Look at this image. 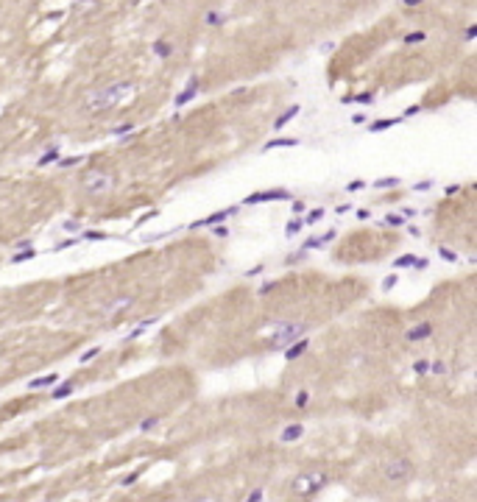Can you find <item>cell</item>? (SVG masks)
<instances>
[{"label": "cell", "mask_w": 477, "mask_h": 502, "mask_svg": "<svg viewBox=\"0 0 477 502\" xmlns=\"http://www.w3.org/2000/svg\"><path fill=\"white\" fill-rule=\"evenodd\" d=\"M237 212V206H226V209H220V212H212V215H207V218H201V221H193L187 229H204V226H218V223H223L229 215H235Z\"/></svg>", "instance_id": "8992f818"}, {"label": "cell", "mask_w": 477, "mask_h": 502, "mask_svg": "<svg viewBox=\"0 0 477 502\" xmlns=\"http://www.w3.org/2000/svg\"><path fill=\"white\" fill-rule=\"evenodd\" d=\"M427 371H433V374H446V363L435 360V363H430V368H427Z\"/></svg>", "instance_id": "1f68e13d"}, {"label": "cell", "mask_w": 477, "mask_h": 502, "mask_svg": "<svg viewBox=\"0 0 477 502\" xmlns=\"http://www.w3.org/2000/svg\"><path fill=\"white\" fill-rule=\"evenodd\" d=\"M215 234H218V237H226V234H229V229H226L223 223H218V226H215Z\"/></svg>", "instance_id": "b9f144b4"}, {"label": "cell", "mask_w": 477, "mask_h": 502, "mask_svg": "<svg viewBox=\"0 0 477 502\" xmlns=\"http://www.w3.org/2000/svg\"><path fill=\"white\" fill-rule=\"evenodd\" d=\"M393 285H396V276H388V279H385V282H383V287H385V290H391V287H393Z\"/></svg>", "instance_id": "bcb514c9"}, {"label": "cell", "mask_w": 477, "mask_h": 502, "mask_svg": "<svg viewBox=\"0 0 477 502\" xmlns=\"http://www.w3.org/2000/svg\"><path fill=\"white\" fill-rule=\"evenodd\" d=\"M131 304H134V296H123V299H115V301H112V304H109V307H106V310H104V312H106V315H109V318H112V315H117V312H123V310H129V307H131Z\"/></svg>", "instance_id": "4fadbf2b"}, {"label": "cell", "mask_w": 477, "mask_h": 502, "mask_svg": "<svg viewBox=\"0 0 477 502\" xmlns=\"http://www.w3.org/2000/svg\"><path fill=\"white\" fill-rule=\"evenodd\" d=\"M131 92H134V84H131V81H117V84H109V87H104V90L89 92V95H87V109L89 112H106V109H112V106L129 100Z\"/></svg>", "instance_id": "6da1fadb"}, {"label": "cell", "mask_w": 477, "mask_h": 502, "mask_svg": "<svg viewBox=\"0 0 477 502\" xmlns=\"http://www.w3.org/2000/svg\"><path fill=\"white\" fill-rule=\"evenodd\" d=\"M84 237H87V240H104V237H106V234H101V232H87V234H84Z\"/></svg>", "instance_id": "7bdbcfd3"}, {"label": "cell", "mask_w": 477, "mask_h": 502, "mask_svg": "<svg viewBox=\"0 0 477 502\" xmlns=\"http://www.w3.org/2000/svg\"><path fill=\"white\" fill-rule=\"evenodd\" d=\"M31 246H34L31 240H20V243H17V249H31Z\"/></svg>", "instance_id": "db71d44e"}, {"label": "cell", "mask_w": 477, "mask_h": 502, "mask_svg": "<svg viewBox=\"0 0 477 502\" xmlns=\"http://www.w3.org/2000/svg\"><path fill=\"white\" fill-rule=\"evenodd\" d=\"M81 162V156H64V159H59V168H73V165H79Z\"/></svg>", "instance_id": "f1b7e54d"}, {"label": "cell", "mask_w": 477, "mask_h": 502, "mask_svg": "<svg viewBox=\"0 0 477 502\" xmlns=\"http://www.w3.org/2000/svg\"><path fill=\"white\" fill-rule=\"evenodd\" d=\"M81 223L79 221H64V232H79Z\"/></svg>", "instance_id": "d590c367"}, {"label": "cell", "mask_w": 477, "mask_h": 502, "mask_svg": "<svg viewBox=\"0 0 477 502\" xmlns=\"http://www.w3.org/2000/svg\"><path fill=\"white\" fill-rule=\"evenodd\" d=\"M304 335H307V324H304V321L279 324L277 332H273V338H271V349L282 352V349H288L290 344H296L299 338H304Z\"/></svg>", "instance_id": "7a4b0ae2"}, {"label": "cell", "mask_w": 477, "mask_h": 502, "mask_svg": "<svg viewBox=\"0 0 477 502\" xmlns=\"http://www.w3.org/2000/svg\"><path fill=\"white\" fill-rule=\"evenodd\" d=\"M307 402H310V393H307V391H299V393H296V407H304Z\"/></svg>", "instance_id": "e575fe53"}, {"label": "cell", "mask_w": 477, "mask_h": 502, "mask_svg": "<svg viewBox=\"0 0 477 502\" xmlns=\"http://www.w3.org/2000/svg\"><path fill=\"white\" fill-rule=\"evenodd\" d=\"M299 112H302V106H299V103H293V106H288V109H285V112H282V115H279V117H277V120H273V128H277V131H279V128H285V126H288V123H290V120H293V117H296V115H299Z\"/></svg>", "instance_id": "7c38bea8"}, {"label": "cell", "mask_w": 477, "mask_h": 502, "mask_svg": "<svg viewBox=\"0 0 477 502\" xmlns=\"http://www.w3.org/2000/svg\"><path fill=\"white\" fill-rule=\"evenodd\" d=\"M34 257H37V251H34V246H31V249H22L20 254H14V257H11V262H28V259H34Z\"/></svg>", "instance_id": "ffe728a7"}, {"label": "cell", "mask_w": 477, "mask_h": 502, "mask_svg": "<svg viewBox=\"0 0 477 502\" xmlns=\"http://www.w3.org/2000/svg\"><path fill=\"white\" fill-rule=\"evenodd\" d=\"M352 123H357V126H360V123H366V115H352Z\"/></svg>", "instance_id": "816d5d0a"}, {"label": "cell", "mask_w": 477, "mask_h": 502, "mask_svg": "<svg viewBox=\"0 0 477 502\" xmlns=\"http://www.w3.org/2000/svg\"><path fill=\"white\" fill-rule=\"evenodd\" d=\"M421 112V106H410V109H405V115L402 117H410V115H419Z\"/></svg>", "instance_id": "ee69618b"}, {"label": "cell", "mask_w": 477, "mask_h": 502, "mask_svg": "<svg viewBox=\"0 0 477 502\" xmlns=\"http://www.w3.org/2000/svg\"><path fill=\"white\" fill-rule=\"evenodd\" d=\"M410 471H413V463H410L408 458H393V460H388V463H385L383 474H385V480L399 483V480H405Z\"/></svg>", "instance_id": "5b68a950"}, {"label": "cell", "mask_w": 477, "mask_h": 502, "mask_svg": "<svg viewBox=\"0 0 477 502\" xmlns=\"http://www.w3.org/2000/svg\"><path fill=\"white\" fill-rule=\"evenodd\" d=\"M396 123H402V117H388V120H377V123H371L368 126V131H385V128H391V126H396Z\"/></svg>", "instance_id": "e0dca14e"}, {"label": "cell", "mask_w": 477, "mask_h": 502, "mask_svg": "<svg viewBox=\"0 0 477 502\" xmlns=\"http://www.w3.org/2000/svg\"><path fill=\"white\" fill-rule=\"evenodd\" d=\"M59 159H62V153H59V148L53 145V148H47L42 156H39L37 165H39V168H45V165H53V162H59Z\"/></svg>", "instance_id": "2e32d148"}, {"label": "cell", "mask_w": 477, "mask_h": 502, "mask_svg": "<svg viewBox=\"0 0 477 502\" xmlns=\"http://www.w3.org/2000/svg\"><path fill=\"white\" fill-rule=\"evenodd\" d=\"M349 209H352V206H349V204H341V206H338V209H335V212H338V215H346V212H349Z\"/></svg>", "instance_id": "f5cc1de1"}, {"label": "cell", "mask_w": 477, "mask_h": 502, "mask_svg": "<svg viewBox=\"0 0 477 502\" xmlns=\"http://www.w3.org/2000/svg\"><path fill=\"white\" fill-rule=\"evenodd\" d=\"M321 218H324V209H321V206H318V209H313V212H310V215H307V223H318Z\"/></svg>", "instance_id": "836d02e7"}, {"label": "cell", "mask_w": 477, "mask_h": 502, "mask_svg": "<svg viewBox=\"0 0 477 502\" xmlns=\"http://www.w3.org/2000/svg\"><path fill=\"white\" fill-rule=\"evenodd\" d=\"M262 268H265V265H254V268L246 271V276H257V274H262Z\"/></svg>", "instance_id": "ab89813d"}, {"label": "cell", "mask_w": 477, "mask_h": 502, "mask_svg": "<svg viewBox=\"0 0 477 502\" xmlns=\"http://www.w3.org/2000/svg\"><path fill=\"white\" fill-rule=\"evenodd\" d=\"M293 145H299V140H296V137H279V140H271V143H265V151H273V148H293Z\"/></svg>", "instance_id": "9a60e30c"}, {"label": "cell", "mask_w": 477, "mask_h": 502, "mask_svg": "<svg viewBox=\"0 0 477 502\" xmlns=\"http://www.w3.org/2000/svg\"><path fill=\"white\" fill-rule=\"evenodd\" d=\"M371 100H374V95H371V92H360V95H355V98H343V103H371Z\"/></svg>", "instance_id": "7402d4cb"}, {"label": "cell", "mask_w": 477, "mask_h": 502, "mask_svg": "<svg viewBox=\"0 0 477 502\" xmlns=\"http://www.w3.org/2000/svg\"><path fill=\"white\" fill-rule=\"evenodd\" d=\"M98 354H101V346H89V349H87V352L79 357V363H89V360H92V357H98Z\"/></svg>", "instance_id": "cb8c5ba5"}, {"label": "cell", "mask_w": 477, "mask_h": 502, "mask_svg": "<svg viewBox=\"0 0 477 502\" xmlns=\"http://www.w3.org/2000/svg\"><path fill=\"white\" fill-rule=\"evenodd\" d=\"M56 382H59V374H56V371H51V374H45V377H37V380H31V382H28V388H31V391H42V388L56 385Z\"/></svg>", "instance_id": "5bb4252c"}, {"label": "cell", "mask_w": 477, "mask_h": 502, "mask_svg": "<svg viewBox=\"0 0 477 502\" xmlns=\"http://www.w3.org/2000/svg\"><path fill=\"white\" fill-rule=\"evenodd\" d=\"M299 229H304V221H302V218H293V221L288 223V229H285V232H288V234H296Z\"/></svg>", "instance_id": "83f0119b"}, {"label": "cell", "mask_w": 477, "mask_h": 502, "mask_svg": "<svg viewBox=\"0 0 477 502\" xmlns=\"http://www.w3.org/2000/svg\"><path fill=\"white\" fill-rule=\"evenodd\" d=\"M131 131H134V126H131V123H123V126L112 128V134H115V137H126V134H131Z\"/></svg>", "instance_id": "484cf974"}, {"label": "cell", "mask_w": 477, "mask_h": 502, "mask_svg": "<svg viewBox=\"0 0 477 502\" xmlns=\"http://www.w3.org/2000/svg\"><path fill=\"white\" fill-rule=\"evenodd\" d=\"M154 53H157V56H165V59H168L170 53H173V48H170V42H162V39H157V42H154Z\"/></svg>", "instance_id": "44dd1931"}, {"label": "cell", "mask_w": 477, "mask_h": 502, "mask_svg": "<svg viewBox=\"0 0 477 502\" xmlns=\"http://www.w3.org/2000/svg\"><path fill=\"white\" fill-rule=\"evenodd\" d=\"M399 184V176H388V179H377L374 187H396Z\"/></svg>", "instance_id": "4316f807"}, {"label": "cell", "mask_w": 477, "mask_h": 502, "mask_svg": "<svg viewBox=\"0 0 477 502\" xmlns=\"http://www.w3.org/2000/svg\"><path fill=\"white\" fill-rule=\"evenodd\" d=\"M433 335V324L430 321H421V324H416L413 329H408L405 332V340L408 344H419V340H427Z\"/></svg>", "instance_id": "ba28073f"}, {"label": "cell", "mask_w": 477, "mask_h": 502, "mask_svg": "<svg viewBox=\"0 0 477 502\" xmlns=\"http://www.w3.org/2000/svg\"><path fill=\"white\" fill-rule=\"evenodd\" d=\"M307 349H310V340H307V335H304V338H299L296 344H290L288 349H285V360H290V363H293V360L302 357Z\"/></svg>", "instance_id": "30bf717a"}, {"label": "cell", "mask_w": 477, "mask_h": 502, "mask_svg": "<svg viewBox=\"0 0 477 502\" xmlns=\"http://www.w3.org/2000/svg\"><path fill=\"white\" fill-rule=\"evenodd\" d=\"M405 6H416V3H424V0H402Z\"/></svg>", "instance_id": "11a10c76"}, {"label": "cell", "mask_w": 477, "mask_h": 502, "mask_svg": "<svg viewBox=\"0 0 477 502\" xmlns=\"http://www.w3.org/2000/svg\"><path fill=\"white\" fill-rule=\"evenodd\" d=\"M357 218H360V221H368V218H371V212H368V209H357Z\"/></svg>", "instance_id": "c3c4849f"}, {"label": "cell", "mask_w": 477, "mask_h": 502, "mask_svg": "<svg viewBox=\"0 0 477 502\" xmlns=\"http://www.w3.org/2000/svg\"><path fill=\"white\" fill-rule=\"evenodd\" d=\"M198 84H201V78H198V75H193V78H190V84L184 87V90L173 98V103H176V106H184L187 100H193V98H195V92H198Z\"/></svg>", "instance_id": "9c48e42d"}, {"label": "cell", "mask_w": 477, "mask_h": 502, "mask_svg": "<svg viewBox=\"0 0 477 502\" xmlns=\"http://www.w3.org/2000/svg\"><path fill=\"white\" fill-rule=\"evenodd\" d=\"M385 223H388V226H399V223H402V218H399V215H388V218H385Z\"/></svg>", "instance_id": "f35d334b"}, {"label": "cell", "mask_w": 477, "mask_h": 502, "mask_svg": "<svg viewBox=\"0 0 477 502\" xmlns=\"http://www.w3.org/2000/svg\"><path fill=\"white\" fill-rule=\"evenodd\" d=\"M137 477H140V474H137V471H131L129 477H123V486H131V483H137Z\"/></svg>", "instance_id": "60d3db41"}, {"label": "cell", "mask_w": 477, "mask_h": 502, "mask_svg": "<svg viewBox=\"0 0 477 502\" xmlns=\"http://www.w3.org/2000/svg\"><path fill=\"white\" fill-rule=\"evenodd\" d=\"M76 391V382H62L59 388H53V399H67Z\"/></svg>", "instance_id": "ac0fdd59"}, {"label": "cell", "mask_w": 477, "mask_h": 502, "mask_svg": "<svg viewBox=\"0 0 477 502\" xmlns=\"http://www.w3.org/2000/svg\"><path fill=\"white\" fill-rule=\"evenodd\" d=\"M421 39H424V31H413V34L405 37V45H416V42H421Z\"/></svg>", "instance_id": "f546056e"}, {"label": "cell", "mask_w": 477, "mask_h": 502, "mask_svg": "<svg viewBox=\"0 0 477 502\" xmlns=\"http://www.w3.org/2000/svg\"><path fill=\"white\" fill-rule=\"evenodd\" d=\"M302 435H304V427H302V424H288V427L279 433V441H282V444H293V441H299Z\"/></svg>", "instance_id": "8fae6325"}, {"label": "cell", "mask_w": 477, "mask_h": 502, "mask_svg": "<svg viewBox=\"0 0 477 502\" xmlns=\"http://www.w3.org/2000/svg\"><path fill=\"white\" fill-rule=\"evenodd\" d=\"M290 193L288 190H262V193H252L246 196L243 204H265V201H288Z\"/></svg>", "instance_id": "52a82bcc"}, {"label": "cell", "mask_w": 477, "mask_h": 502, "mask_svg": "<svg viewBox=\"0 0 477 502\" xmlns=\"http://www.w3.org/2000/svg\"><path fill=\"white\" fill-rule=\"evenodd\" d=\"M324 483H327L324 471H310V474H299L293 480V491L299 494V497H310V494H315Z\"/></svg>", "instance_id": "277c9868"}, {"label": "cell", "mask_w": 477, "mask_h": 502, "mask_svg": "<svg viewBox=\"0 0 477 502\" xmlns=\"http://www.w3.org/2000/svg\"><path fill=\"white\" fill-rule=\"evenodd\" d=\"M293 212H296V215H302V212H304V201H296V204H293Z\"/></svg>", "instance_id": "681fc988"}, {"label": "cell", "mask_w": 477, "mask_h": 502, "mask_svg": "<svg viewBox=\"0 0 477 502\" xmlns=\"http://www.w3.org/2000/svg\"><path fill=\"white\" fill-rule=\"evenodd\" d=\"M204 22H207V25H223V17H220L218 11H207Z\"/></svg>", "instance_id": "d4e9b609"}, {"label": "cell", "mask_w": 477, "mask_h": 502, "mask_svg": "<svg viewBox=\"0 0 477 502\" xmlns=\"http://www.w3.org/2000/svg\"><path fill=\"white\" fill-rule=\"evenodd\" d=\"M427 368H430V360H419V363H413L416 374H427Z\"/></svg>", "instance_id": "d6a6232c"}, {"label": "cell", "mask_w": 477, "mask_h": 502, "mask_svg": "<svg viewBox=\"0 0 477 502\" xmlns=\"http://www.w3.org/2000/svg\"><path fill=\"white\" fill-rule=\"evenodd\" d=\"M246 502H262V488H254L252 494H248V499Z\"/></svg>", "instance_id": "8d00e7d4"}, {"label": "cell", "mask_w": 477, "mask_h": 502, "mask_svg": "<svg viewBox=\"0 0 477 502\" xmlns=\"http://www.w3.org/2000/svg\"><path fill=\"white\" fill-rule=\"evenodd\" d=\"M430 184H433V181H419V184H416V190H419V193L421 190H430Z\"/></svg>", "instance_id": "f907efd6"}, {"label": "cell", "mask_w": 477, "mask_h": 502, "mask_svg": "<svg viewBox=\"0 0 477 502\" xmlns=\"http://www.w3.org/2000/svg\"><path fill=\"white\" fill-rule=\"evenodd\" d=\"M441 257H444V259H449V262H455V254H452L449 249H441Z\"/></svg>", "instance_id": "f6af8a7d"}, {"label": "cell", "mask_w": 477, "mask_h": 502, "mask_svg": "<svg viewBox=\"0 0 477 502\" xmlns=\"http://www.w3.org/2000/svg\"><path fill=\"white\" fill-rule=\"evenodd\" d=\"M416 265V257L413 254H402V257L393 259V268H413Z\"/></svg>", "instance_id": "d6986e66"}, {"label": "cell", "mask_w": 477, "mask_h": 502, "mask_svg": "<svg viewBox=\"0 0 477 502\" xmlns=\"http://www.w3.org/2000/svg\"><path fill=\"white\" fill-rule=\"evenodd\" d=\"M115 187V176L112 173H89L84 181H81V190L87 196H106V193Z\"/></svg>", "instance_id": "3957f363"}, {"label": "cell", "mask_w": 477, "mask_h": 502, "mask_svg": "<svg viewBox=\"0 0 477 502\" xmlns=\"http://www.w3.org/2000/svg\"><path fill=\"white\" fill-rule=\"evenodd\" d=\"M360 187H363V181H360V179H355V181H349V184H346V190H349V193H357Z\"/></svg>", "instance_id": "74e56055"}, {"label": "cell", "mask_w": 477, "mask_h": 502, "mask_svg": "<svg viewBox=\"0 0 477 502\" xmlns=\"http://www.w3.org/2000/svg\"><path fill=\"white\" fill-rule=\"evenodd\" d=\"M318 246H324V240H321V237H310V240H304L302 251H307V249H318Z\"/></svg>", "instance_id": "4dcf8cb0"}, {"label": "cell", "mask_w": 477, "mask_h": 502, "mask_svg": "<svg viewBox=\"0 0 477 502\" xmlns=\"http://www.w3.org/2000/svg\"><path fill=\"white\" fill-rule=\"evenodd\" d=\"M477 37V25H469L466 28V39H474Z\"/></svg>", "instance_id": "7dc6e473"}, {"label": "cell", "mask_w": 477, "mask_h": 502, "mask_svg": "<svg viewBox=\"0 0 477 502\" xmlns=\"http://www.w3.org/2000/svg\"><path fill=\"white\" fill-rule=\"evenodd\" d=\"M159 421H162V418H159V416H148L145 421H140V430H142V433H148V430H154V427H157Z\"/></svg>", "instance_id": "603a6c76"}]
</instances>
